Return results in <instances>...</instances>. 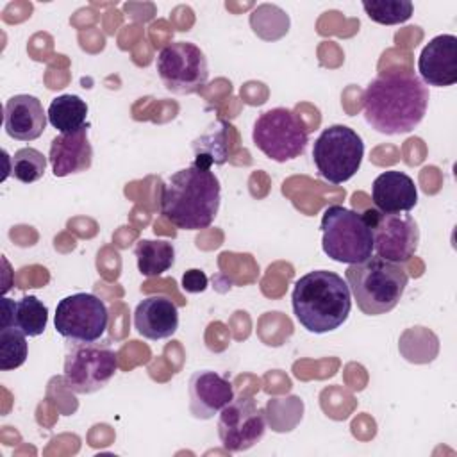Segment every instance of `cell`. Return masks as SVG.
I'll return each instance as SVG.
<instances>
[{
  "label": "cell",
  "instance_id": "cell-1",
  "mask_svg": "<svg viewBox=\"0 0 457 457\" xmlns=\"http://www.w3.org/2000/svg\"><path fill=\"white\" fill-rule=\"evenodd\" d=\"M428 107V87L409 71H384L362 95L366 123L380 134L396 136L414 130Z\"/></svg>",
  "mask_w": 457,
  "mask_h": 457
},
{
  "label": "cell",
  "instance_id": "cell-2",
  "mask_svg": "<svg viewBox=\"0 0 457 457\" xmlns=\"http://www.w3.org/2000/svg\"><path fill=\"white\" fill-rule=\"evenodd\" d=\"M221 186L211 168L191 162L161 186V214L177 228H207L220 209Z\"/></svg>",
  "mask_w": 457,
  "mask_h": 457
},
{
  "label": "cell",
  "instance_id": "cell-3",
  "mask_svg": "<svg viewBox=\"0 0 457 457\" xmlns=\"http://www.w3.org/2000/svg\"><path fill=\"white\" fill-rule=\"evenodd\" d=\"M291 303L295 318L305 330L325 334L346 321L352 295L343 277L328 270H314L295 282Z\"/></svg>",
  "mask_w": 457,
  "mask_h": 457
},
{
  "label": "cell",
  "instance_id": "cell-4",
  "mask_svg": "<svg viewBox=\"0 0 457 457\" xmlns=\"http://www.w3.org/2000/svg\"><path fill=\"white\" fill-rule=\"evenodd\" d=\"M346 284L357 307L368 316L393 311L407 287V271L398 264L371 255L368 261L350 264L345 271Z\"/></svg>",
  "mask_w": 457,
  "mask_h": 457
},
{
  "label": "cell",
  "instance_id": "cell-5",
  "mask_svg": "<svg viewBox=\"0 0 457 457\" xmlns=\"http://www.w3.org/2000/svg\"><path fill=\"white\" fill-rule=\"evenodd\" d=\"M321 246L336 262L359 264L373 253L371 228L362 212L343 205H328L321 214Z\"/></svg>",
  "mask_w": 457,
  "mask_h": 457
},
{
  "label": "cell",
  "instance_id": "cell-6",
  "mask_svg": "<svg viewBox=\"0 0 457 457\" xmlns=\"http://www.w3.org/2000/svg\"><path fill=\"white\" fill-rule=\"evenodd\" d=\"M364 157L362 137L346 125H330L321 130L312 146L318 175L330 184L350 180Z\"/></svg>",
  "mask_w": 457,
  "mask_h": 457
},
{
  "label": "cell",
  "instance_id": "cell-7",
  "mask_svg": "<svg viewBox=\"0 0 457 457\" xmlns=\"http://www.w3.org/2000/svg\"><path fill=\"white\" fill-rule=\"evenodd\" d=\"M118 371L116 352L98 341H70L64 353V384L79 395L96 393L105 387Z\"/></svg>",
  "mask_w": 457,
  "mask_h": 457
},
{
  "label": "cell",
  "instance_id": "cell-8",
  "mask_svg": "<svg viewBox=\"0 0 457 457\" xmlns=\"http://www.w3.org/2000/svg\"><path fill=\"white\" fill-rule=\"evenodd\" d=\"M252 139L268 159L286 162L305 152L309 132L291 109L273 107L255 120Z\"/></svg>",
  "mask_w": 457,
  "mask_h": 457
},
{
  "label": "cell",
  "instance_id": "cell-9",
  "mask_svg": "<svg viewBox=\"0 0 457 457\" xmlns=\"http://www.w3.org/2000/svg\"><path fill=\"white\" fill-rule=\"evenodd\" d=\"M155 68L164 87L175 95L196 93L209 79L205 54L189 41L166 45L157 54Z\"/></svg>",
  "mask_w": 457,
  "mask_h": 457
},
{
  "label": "cell",
  "instance_id": "cell-10",
  "mask_svg": "<svg viewBox=\"0 0 457 457\" xmlns=\"http://www.w3.org/2000/svg\"><path fill=\"white\" fill-rule=\"evenodd\" d=\"M54 325L66 341H98L109 325V311L96 295L75 293L57 303Z\"/></svg>",
  "mask_w": 457,
  "mask_h": 457
},
{
  "label": "cell",
  "instance_id": "cell-11",
  "mask_svg": "<svg viewBox=\"0 0 457 457\" xmlns=\"http://www.w3.org/2000/svg\"><path fill=\"white\" fill-rule=\"evenodd\" d=\"M373 236V250L391 262L409 261L420 243V228L411 214L382 212L368 209L362 212Z\"/></svg>",
  "mask_w": 457,
  "mask_h": 457
},
{
  "label": "cell",
  "instance_id": "cell-12",
  "mask_svg": "<svg viewBox=\"0 0 457 457\" xmlns=\"http://www.w3.org/2000/svg\"><path fill=\"white\" fill-rule=\"evenodd\" d=\"M266 432L264 409L248 395L234 396L218 418V436L225 450L245 452L255 446Z\"/></svg>",
  "mask_w": 457,
  "mask_h": 457
},
{
  "label": "cell",
  "instance_id": "cell-13",
  "mask_svg": "<svg viewBox=\"0 0 457 457\" xmlns=\"http://www.w3.org/2000/svg\"><path fill=\"white\" fill-rule=\"evenodd\" d=\"M189 412L196 420H211L234 398L232 384L212 370L195 371L187 382Z\"/></svg>",
  "mask_w": 457,
  "mask_h": 457
},
{
  "label": "cell",
  "instance_id": "cell-14",
  "mask_svg": "<svg viewBox=\"0 0 457 457\" xmlns=\"http://www.w3.org/2000/svg\"><path fill=\"white\" fill-rule=\"evenodd\" d=\"M418 71L423 84L446 87L457 82V37L453 34H439L432 37L421 50Z\"/></svg>",
  "mask_w": 457,
  "mask_h": 457
},
{
  "label": "cell",
  "instance_id": "cell-15",
  "mask_svg": "<svg viewBox=\"0 0 457 457\" xmlns=\"http://www.w3.org/2000/svg\"><path fill=\"white\" fill-rule=\"evenodd\" d=\"M48 114L39 98L32 95H14L4 105V129L16 141H34L46 127Z\"/></svg>",
  "mask_w": 457,
  "mask_h": 457
},
{
  "label": "cell",
  "instance_id": "cell-16",
  "mask_svg": "<svg viewBox=\"0 0 457 457\" xmlns=\"http://www.w3.org/2000/svg\"><path fill=\"white\" fill-rule=\"evenodd\" d=\"M48 161L55 177L89 170L93 162V146L87 137V127L77 132L55 136L50 143Z\"/></svg>",
  "mask_w": 457,
  "mask_h": 457
},
{
  "label": "cell",
  "instance_id": "cell-17",
  "mask_svg": "<svg viewBox=\"0 0 457 457\" xmlns=\"http://www.w3.org/2000/svg\"><path fill=\"white\" fill-rule=\"evenodd\" d=\"M134 328L152 341L171 337L179 328V309L168 296H148L134 311Z\"/></svg>",
  "mask_w": 457,
  "mask_h": 457
},
{
  "label": "cell",
  "instance_id": "cell-18",
  "mask_svg": "<svg viewBox=\"0 0 457 457\" xmlns=\"http://www.w3.org/2000/svg\"><path fill=\"white\" fill-rule=\"evenodd\" d=\"M371 200L382 212H407L418 204V187L407 173L389 170L373 180Z\"/></svg>",
  "mask_w": 457,
  "mask_h": 457
},
{
  "label": "cell",
  "instance_id": "cell-19",
  "mask_svg": "<svg viewBox=\"0 0 457 457\" xmlns=\"http://www.w3.org/2000/svg\"><path fill=\"white\" fill-rule=\"evenodd\" d=\"M234 127L225 120H214L209 127L193 141L195 164L211 168L212 164L221 166L228 161L234 148Z\"/></svg>",
  "mask_w": 457,
  "mask_h": 457
},
{
  "label": "cell",
  "instance_id": "cell-20",
  "mask_svg": "<svg viewBox=\"0 0 457 457\" xmlns=\"http://www.w3.org/2000/svg\"><path fill=\"white\" fill-rule=\"evenodd\" d=\"M48 323V307L29 295L14 302L11 298L2 300V327H16L25 336L36 337L45 332Z\"/></svg>",
  "mask_w": 457,
  "mask_h": 457
},
{
  "label": "cell",
  "instance_id": "cell-21",
  "mask_svg": "<svg viewBox=\"0 0 457 457\" xmlns=\"http://www.w3.org/2000/svg\"><path fill=\"white\" fill-rule=\"evenodd\" d=\"M48 121L61 134L77 132L84 127L87 120V104L77 95H61L55 96L48 105Z\"/></svg>",
  "mask_w": 457,
  "mask_h": 457
},
{
  "label": "cell",
  "instance_id": "cell-22",
  "mask_svg": "<svg viewBox=\"0 0 457 457\" xmlns=\"http://www.w3.org/2000/svg\"><path fill=\"white\" fill-rule=\"evenodd\" d=\"M137 270L145 277H157L175 262V248L166 239H139L134 248Z\"/></svg>",
  "mask_w": 457,
  "mask_h": 457
},
{
  "label": "cell",
  "instance_id": "cell-23",
  "mask_svg": "<svg viewBox=\"0 0 457 457\" xmlns=\"http://www.w3.org/2000/svg\"><path fill=\"white\" fill-rule=\"evenodd\" d=\"M362 9L371 21L380 25H398L412 16L414 5L409 0H364Z\"/></svg>",
  "mask_w": 457,
  "mask_h": 457
},
{
  "label": "cell",
  "instance_id": "cell-24",
  "mask_svg": "<svg viewBox=\"0 0 457 457\" xmlns=\"http://www.w3.org/2000/svg\"><path fill=\"white\" fill-rule=\"evenodd\" d=\"M27 336L16 327L0 328V368L4 371L16 370L27 361Z\"/></svg>",
  "mask_w": 457,
  "mask_h": 457
},
{
  "label": "cell",
  "instance_id": "cell-25",
  "mask_svg": "<svg viewBox=\"0 0 457 457\" xmlns=\"http://www.w3.org/2000/svg\"><path fill=\"white\" fill-rule=\"evenodd\" d=\"M46 157L30 146L20 148L11 157V173L23 184H32L45 175Z\"/></svg>",
  "mask_w": 457,
  "mask_h": 457
},
{
  "label": "cell",
  "instance_id": "cell-26",
  "mask_svg": "<svg viewBox=\"0 0 457 457\" xmlns=\"http://www.w3.org/2000/svg\"><path fill=\"white\" fill-rule=\"evenodd\" d=\"M207 275L202 270H187L182 275V289L187 293H202L207 289Z\"/></svg>",
  "mask_w": 457,
  "mask_h": 457
}]
</instances>
